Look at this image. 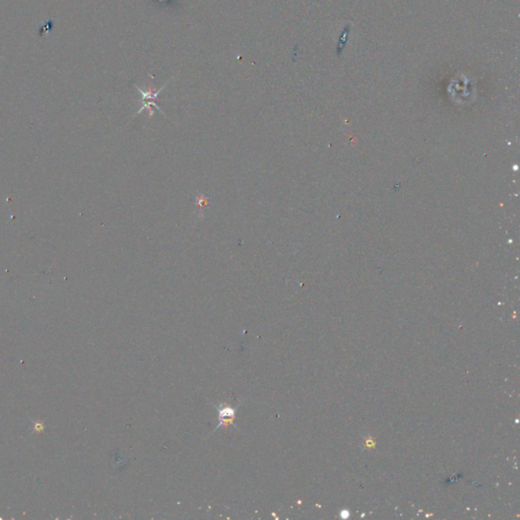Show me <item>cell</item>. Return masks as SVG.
<instances>
[{
	"instance_id": "7a4b0ae2",
	"label": "cell",
	"mask_w": 520,
	"mask_h": 520,
	"mask_svg": "<svg viewBox=\"0 0 520 520\" xmlns=\"http://www.w3.org/2000/svg\"><path fill=\"white\" fill-rule=\"evenodd\" d=\"M164 88H165V86H164L162 89H160L159 91L155 92V93H154V92H152V91L144 92V91H142L141 89L137 88L138 92H139V93H140V95H141V102L143 103V106H141L140 110H139L137 113H140V112H141L143 109H145V108H148V109H150V111H151V110H152V109H151V108H152V106L156 107L158 110H160V111H161L160 107H159L155 102H153V101H155V100H157V99H158L159 94L163 91V89H164ZM150 115H153L152 111L150 112Z\"/></svg>"
},
{
	"instance_id": "6da1fadb",
	"label": "cell",
	"mask_w": 520,
	"mask_h": 520,
	"mask_svg": "<svg viewBox=\"0 0 520 520\" xmlns=\"http://www.w3.org/2000/svg\"><path fill=\"white\" fill-rule=\"evenodd\" d=\"M241 406V402L239 403V406L236 407V408H233L229 406V404L227 403H220L219 406H214V409L217 411L218 413V424L217 426L214 428L213 432L214 433L218 428H220L221 426H232L236 429H238V427L234 424V420L236 418V414H237V410L238 408Z\"/></svg>"
},
{
	"instance_id": "3957f363",
	"label": "cell",
	"mask_w": 520,
	"mask_h": 520,
	"mask_svg": "<svg viewBox=\"0 0 520 520\" xmlns=\"http://www.w3.org/2000/svg\"><path fill=\"white\" fill-rule=\"evenodd\" d=\"M349 515H350V512H348V511H342V512L340 513V516H342L343 518H346V517H348Z\"/></svg>"
}]
</instances>
